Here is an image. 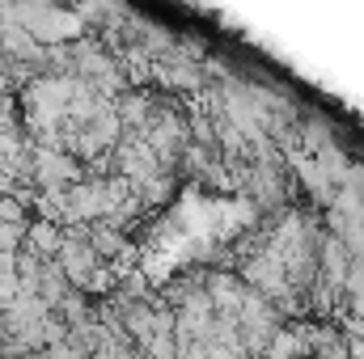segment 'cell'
<instances>
[{
    "mask_svg": "<svg viewBox=\"0 0 364 359\" xmlns=\"http://www.w3.org/2000/svg\"><path fill=\"white\" fill-rule=\"evenodd\" d=\"M292 355H296V338L284 334V330H275V338L267 343V359H292Z\"/></svg>",
    "mask_w": 364,
    "mask_h": 359,
    "instance_id": "2",
    "label": "cell"
},
{
    "mask_svg": "<svg viewBox=\"0 0 364 359\" xmlns=\"http://www.w3.org/2000/svg\"><path fill=\"white\" fill-rule=\"evenodd\" d=\"M30 250H34L38 258H47V263H51V258H60L64 237H60L51 224H34V228H30Z\"/></svg>",
    "mask_w": 364,
    "mask_h": 359,
    "instance_id": "1",
    "label": "cell"
}]
</instances>
